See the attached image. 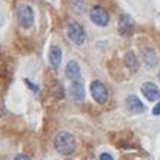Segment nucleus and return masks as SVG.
Masks as SVG:
<instances>
[{"label": "nucleus", "mask_w": 160, "mask_h": 160, "mask_svg": "<svg viewBox=\"0 0 160 160\" xmlns=\"http://www.w3.org/2000/svg\"><path fill=\"white\" fill-rule=\"evenodd\" d=\"M141 91H142L144 97L147 98L148 101H157L160 98V89L154 83H144L142 88H141Z\"/></svg>", "instance_id": "obj_9"}, {"label": "nucleus", "mask_w": 160, "mask_h": 160, "mask_svg": "<svg viewBox=\"0 0 160 160\" xmlns=\"http://www.w3.org/2000/svg\"><path fill=\"white\" fill-rule=\"evenodd\" d=\"M91 19L92 22L99 25V27H105L110 21L108 12L105 11L104 8H101V6H95V8L91 9Z\"/></svg>", "instance_id": "obj_5"}, {"label": "nucleus", "mask_w": 160, "mask_h": 160, "mask_svg": "<svg viewBox=\"0 0 160 160\" xmlns=\"http://www.w3.org/2000/svg\"><path fill=\"white\" fill-rule=\"evenodd\" d=\"M67 36L68 39L77 46H82L86 42V33L85 28L80 25L79 22H71L67 27Z\"/></svg>", "instance_id": "obj_3"}, {"label": "nucleus", "mask_w": 160, "mask_h": 160, "mask_svg": "<svg viewBox=\"0 0 160 160\" xmlns=\"http://www.w3.org/2000/svg\"><path fill=\"white\" fill-rule=\"evenodd\" d=\"M61 59H62V52L58 46H52L51 51H49V62L53 68H58L59 64H61Z\"/></svg>", "instance_id": "obj_12"}, {"label": "nucleus", "mask_w": 160, "mask_h": 160, "mask_svg": "<svg viewBox=\"0 0 160 160\" xmlns=\"http://www.w3.org/2000/svg\"><path fill=\"white\" fill-rule=\"evenodd\" d=\"M153 114H154V116H160V101L154 105V108H153Z\"/></svg>", "instance_id": "obj_15"}, {"label": "nucleus", "mask_w": 160, "mask_h": 160, "mask_svg": "<svg viewBox=\"0 0 160 160\" xmlns=\"http://www.w3.org/2000/svg\"><path fill=\"white\" fill-rule=\"evenodd\" d=\"M125 64L131 71H137V70L139 68V62H138L137 55H135L133 52H128L125 55Z\"/></svg>", "instance_id": "obj_13"}, {"label": "nucleus", "mask_w": 160, "mask_h": 160, "mask_svg": "<svg viewBox=\"0 0 160 160\" xmlns=\"http://www.w3.org/2000/svg\"><path fill=\"white\" fill-rule=\"evenodd\" d=\"M91 93L98 104H105L108 101V89L99 80H95L91 83Z\"/></svg>", "instance_id": "obj_4"}, {"label": "nucleus", "mask_w": 160, "mask_h": 160, "mask_svg": "<svg viewBox=\"0 0 160 160\" xmlns=\"http://www.w3.org/2000/svg\"><path fill=\"white\" fill-rule=\"evenodd\" d=\"M119 33L123 37H129L133 33V22L129 15H122L119 19Z\"/></svg>", "instance_id": "obj_7"}, {"label": "nucleus", "mask_w": 160, "mask_h": 160, "mask_svg": "<svg viewBox=\"0 0 160 160\" xmlns=\"http://www.w3.org/2000/svg\"><path fill=\"white\" fill-rule=\"evenodd\" d=\"M159 80H160V73H159Z\"/></svg>", "instance_id": "obj_17"}, {"label": "nucleus", "mask_w": 160, "mask_h": 160, "mask_svg": "<svg viewBox=\"0 0 160 160\" xmlns=\"http://www.w3.org/2000/svg\"><path fill=\"white\" fill-rule=\"evenodd\" d=\"M70 95L74 99L76 102H82L85 99V88H83V83L80 80H76V82H71V86H70Z\"/></svg>", "instance_id": "obj_8"}, {"label": "nucleus", "mask_w": 160, "mask_h": 160, "mask_svg": "<svg viewBox=\"0 0 160 160\" xmlns=\"http://www.w3.org/2000/svg\"><path fill=\"white\" fill-rule=\"evenodd\" d=\"M125 105H126V110L132 113V114H138V113H142L145 107H144V104L139 101V98L135 97V95H129V97L126 98L125 101Z\"/></svg>", "instance_id": "obj_6"}, {"label": "nucleus", "mask_w": 160, "mask_h": 160, "mask_svg": "<svg viewBox=\"0 0 160 160\" xmlns=\"http://www.w3.org/2000/svg\"><path fill=\"white\" fill-rule=\"evenodd\" d=\"M13 160H31V159H30L28 156H25V154H18Z\"/></svg>", "instance_id": "obj_16"}, {"label": "nucleus", "mask_w": 160, "mask_h": 160, "mask_svg": "<svg viewBox=\"0 0 160 160\" xmlns=\"http://www.w3.org/2000/svg\"><path fill=\"white\" fill-rule=\"evenodd\" d=\"M55 148L58 153L64 156H68L74 153L76 150V139L68 132H59L55 137Z\"/></svg>", "instance_id": "obj_1"}, {"label": "nucleus", "mask_w": 160, "mask_h": 160, "mask_svg": "<svg viewBox=\"0 0 160 160\" xmlns=\"http://www.w3.org/2000/svg\"><path fill=\"white\" fill-rule=\"evenodd\" d=\"M65 76L68 77L71 82H76V80H80V67L76 61H70L65 67Z\"/></svg>", "instance_id": "obj_11"}, {"label": "nucleus", "mask_w": 160, "mask_h": 160, "mask_svg": "<svg viewBox=\"0 0 160 160\" xmlns=\"http://www.w3.org/2000/svg\"><path fill=\"white\" fill-rule=\"evenodd\" d=\"M17 19H18V24L22 28H30L33 25V22H34L33 9L28 5H19L17 9Z\"/></svg>", "instance_id": "obj_2"}, {"label": "nucleus", "mask_w": 160, "mask_h": 160, "mask_svg": "<svg viewBox=\"0 0 160 160\" xmlns=\"http://www.w3.org/2000/svg\"><path fill=\"white\" fill-rule=\"evenodd\" d=\"M142 61L145 64L147 68H153L156 64H157V57H156V52L151 48H144L142 49Z\"/></svg>", "instance_id": "obj_10"}, {"label": "nucleus", "mask_w": 160, "mask_h": 160, "mask_svg": "<svg viewBox=\"0 0 160 160\" xmlns=\"http://www.w3.org/2000/svg\"><path fill=\"white\" fill-rule=\"evenodd\" d=\"M99 160H114V159H113V156L108 154V153H102V154L99 156Z\"/></svg>", "instance_id": "obj_14"}]
</instances>
